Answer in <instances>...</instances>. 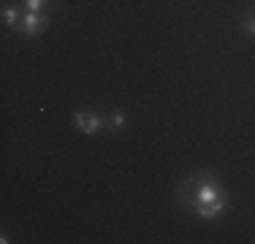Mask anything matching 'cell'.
<instances>
[{"label":"cell","mask_w":255,"mask_h":244,"mask_svg":"<svg viewBox=\"0 0 255 244\" xmlns=\"http://www.w3.org/2000/svg\"><path fill=\"white\" fill-rule=\"evenodd\" d=\"M19 27L25 30L27 35H38V33H44V30L49 27V19H46L44 14H38V11H30V14L25 16V22H19Z\"/></svg>","instance_id":"6da1fadb"},{"label":"cell","mask_w":255,"mask_h":244,"mask_svg":"<svg viewBox=\"0 0 255 244\" xmlns=\"http://www.w3.org/2000/svg\"><path fill=\"white\" fill-rule=\"evenodd\" d=\"M220 198H223V193H220V187H217L215 182H204V185L196 190V206L215 204V201H220Z\"/></svg>","instance_id":"7a4b0ae2"},{"label":"cell","mask_w":255,"mask_h":244,"mask_svg":"<svg viewBox=\"0 0 255 244\" xmlns=\"http://www.w3.org/2000/svg\"><path fill=\"white\" fill-rule=\"evenodd\" d=\"M74 122H76V127H79L82 133H98L101 125H103V122L95 117V114H84V112H79L76 117H74Z\"/></svg>","instance_id":"3957f363"},{"label":"cell","mask_w":255,"mask_h":244,"mask_svg":"<svg viewBox=\"0 0 255 244\" xmlns=\"http://www.w3.org/2000/svg\"><path fill=\"white\" fill-rule=\"evenodd\" d=\"M196 209H198V215H201V217H206V220H212V217H217V215H220V212L223 209H226V201H215V204H206V206H196Z\"/></svg>","instance_id":"277c9868"},{"label":"cell","mask_w":255,"mask_h":244,"mask_svg":"<svg viewBox=\"0 0 255 244\" xmlns=\"http://www.w3.org/2000/svg\"><path fill=\"white\" fill-rule=\"evenodd\" d=\"M3 19L8 24H19V19H16V8H5L3 11Z\"/></svg>","instance_id":"5b68a950"},{"label":"cell","mask_w":255,"mask_h":244,"mask_svg":"<svg viewBox=\"0 0 255 244\" xmlns=\"http://www.w3.org/2000/svg\"><path fill=\"white\" fill-rule=\"evenodd\" d=\"M44 3H46V0H25L27 11H41V8H44Z\"/></svg>","instance_id":"8992f818"},{"label":"cell","mask_w":255,"mask_h":244,"mask_svg":"<svg viewBox=\"0 0 255 244\" xmlns=\"http://www.w3.org/2000/svg\"><path fill=\"white\" fill-rule=\"evenodd\" d=\"M112 125H114V127H123V125H125V117H123V114H114V117H112Z\"/></svg>","instance_id":"52a82bcc"},{"label":"cell","mask_w":255,"mask_h":244,"mask_svg":"<svg viewBox=\"0 0 255 244\" xmlns=\"http://www.w3.org/2000/svg\"><path fill=\"white\" fill-rule=\"evenodd\" d=\"M247 33L255 35V19H247Z\"/></svg>","instance_id":"ba28073f"}]
</instances>
